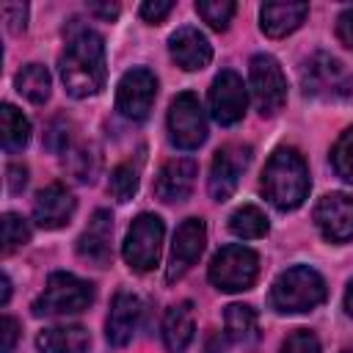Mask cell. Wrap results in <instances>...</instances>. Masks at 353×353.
<instances>
[{
    "label": "cell",
    "mask_w": 353,
    "mask_h": 353,
    "mask_svg": "<svg viewBox=\"0 0 353 353\" xmlns=\"http://www.w3.org/2000/svg\"><path fill=\"white\" fill-rule=\"evenodd\" d=\"M58 69H61V80L72 97L83 99V97L99 94V88L105 85V77H108L102 39L88 28H77L74 33H69L66 47L58 61Z\"/></svg>",
    "instance_id": "cell-1"
},
{
    "label": "cell",
    "mask_w": 353,
    "mask_h": 353,
    "mask_svg": "<svg viewBox=\"0 0 353 353\" xmlns=\"http://www.w3.org/2000/svg\"><path fill=\"white\" fill-rule=\"evenodd\" d=\"M262 193L279 210H298L309 196V168L295 149H276L262 171Z\"/></svg>",
    "instance_id": "cell-2"
},
{
    "label": "cell",
    "mask_w": 353,
    "mask_h": 353,
    "mask_svg": "<svg viewBox=\"0 0 353 353\" xmlns=\"http://www.w3.org/2000/svg\"><path fill=\"white\" fill-rule=\"evenodd\" d=\"M325 281L309 265H295L284 270L270 287V303L281 314H301L312 312L325 301Z\"/></svg>",
    "instance_id": "cell-3"
},
{
    "label": "cell",
    "mask_w": 353,
    "mask_h": 353,
    "mask_svg": "<svg viewBox=\"0 0 353 353\" xmlns=\"http://www.w3.org/2000/svg\"><path fill=\"white\" fill-rule=\"evenodd\" d=\"M94 301V287L85 279H77L74 273H52L47 279L44 292L33 303L36 317H63V314H77L88 309Z\"/></svg>",
    "instance_id": "cell-4"
},
{
    "label": "cell",
    "mask_w": 353,
    "mask_h": 353,
    "mask_svg": "<svg viewBox=\"0 0 353 353\" xmlns=\"http://www.w3.org/2000/svg\"><path fill=\"white\" fill-rule=\"evenodd\" d=\"M301 83L303 91L317 99H345L353 94V74L339 58L328 52H314L306 61L301 72Z\"/></svg>",
    "instance_id": "cell-5"
},
{
    "label": "cell",
    "mask_w": 353,
    "mask_h": 353,
    "mask_svg": "<svg viewBox=\"0 0 353 353\" xmlns=\"http://www.w3.org/2000/svg\"><path fill=\"white\" fill-rule=\"evenodd\" d=\"M259 273V256L248 245H223L212 262H210V281L223 292H240L248 290L256 281Z\"/></svg>",
    "instance_id": "cell-6"
},
{
    "label": "cell",
    "mask_w": 353,
    "mask_h": 353,
    "mask_svg": "<svg viewBox=\"0 0 353 353\" xmlns=\"http://www.w3.org/2000/svg\"><path fill=\"white\" fill-rule=\"evenodd\" d=\"M163 234H165L163 221L152 212H141L127 229V237H124V245H121L124 262L138 273L152 270L160 262Z\"/></svg>",
    "instance_id": "cell-7"
},
{
    "label": "cell",
    "mask_w": 353,
    "mask_h": 353,
    "mask_svg": "<svg viewBox=\"0 0 353 353\" xmlns=\"http://www.w3.org/2000/svg\"><path fill=\"white\" fill-rule=\"evenodd\" d=\"M168 138L179 149H199L207 141V119L196 94L182 91L168 108Z\"/></svg>",
    "instance_id": "cell-8"
},
{
    "label": "cell",
    "mask_w": 353,
    "mask_h": 353,
    "mask_svg": "<svg viewBox=\"0 0 353 353\" xmlns=\"http://www.w3.org/2000/svg\"><path fill=\"white\" fill-rule=\"evenodd\" d=\"M251 94L256 110L262 116H276L287 102V80L273 55H254L251 58Z\"/></svg>",
    "instance_id": "cell-9"
},
{
    "label": "cell",
    "mask_w": 353,
    "mask_h": 353,
    "mask_svg": "<svg viewBox=\"0 0 353 353\" xmlns=\"http://www.w3.org/2000/svg\"><path fill=\"white\" fill-rule=\"evenodd\" d=\"M154 97H157V80L149 69L143 66H135L130 72H124V77L119 80V88H116V108L124 119H132V121H143L154 105Z\"/></svg>",
    "instance_id": "cell-10"
},
{
    "label": "cell",
    "mask_w": 353,
    "mask_h": 353,
    "mask_svg": "<svg viewBox=\"0 0 353 353\" xmlns=\"http://www.w3.org/2000/svg\"><path fill=\"white\" fill-rule=\"evenodd\" d=\"M248 163H251V146L245 143H226L223 149H218L210 168V196L215 201H226L237 190Z\"/></svg>",
    "instance_id": "cell-11"
},
{
    "label": "cell",
    "mask_w": 353,
    "mask_h": 353,
    "mask_svg": "<svg viewBox=\"0 0 353 353\" xmlns=\"http://www.w3.org/2000/svg\"><path fill=\"white\" fill-rule=\"evenodd\" d=\"M245 102H248V94H245V85H243L240 74L232 72V69H223L212 80V88H210V113H212V119L223 127L237 124L245 113Z\"/></svg>",
    "instance_id": "cell-12"
},
{
    "label": "cell",
    "mask_w": 353,
    "mask_h": 353,
    "mask_svg": "<svg viewBox=\"0 0 353 353\" xmlns=\"http://www.w3.org/2000/svg\"><path fill=\"white\" fill-rule=\"evenodd\" d=\"M314 223L320 234L331 243L353 240V196L347 193H328L314 207Z\"/></svg>",
    "instance_id": "cell-13"
},
{
    "label": "cell",
    "mask_w": 353,
    "mask_h": 353,
    "mask_svg": "<svg viewBox=\"0 0 353 353\" xmlns=\"http://www.w3.org/2000/svg\"><path fill=\"white\" fill-rule=\"evenodd\" d=\"M207 243V226L201 218H188L179 223L174 234V248H171V265H168V281L182 279L185 270L201 256Z\"/></svg>",
    "instance_id": "cell-14"
},
{
    "label": "cell",
    "mask_w": 353,
    "mask_h": 353,
    "mask_svg": "<svg viewBox=\"0 0 353 353\" xmlns=\"http://www.w3.org/2000/svg\"><path fill=\"white\" fill-rule=\"evenodd\" d=\"M74 196L61 185V182H52L47 188H41L36 193V201H33V221L41 226V229H61L72 221L74 215Z\"/></svg>",
    "instance_id": "cell-15"
},
{
    "label": "cell",
    "mask_w": 353,
    "mask_h": 353,
    "mask_svg": "<svg viewBox=\"0 0 353 353\" xmlns=\"http://www.w3.org/2000/svg\"><path fill=\"white\" fill-rule=\"evenodd\" d=\"M141 317H143L141 298L135 292H127V290L116 292L113 306H110V314H108V331H105L108 334V342L113 347H124L135 336V331L141 325Z\"/></svg>",
    "instance_id": "cell-16"
},
{
    "label": "cell",
    "mask_w": 353,
    "mask_h": 353,
    "mask_svg": "<svg viewBox=\"0 0 353 353\" xmlns=\"http://www.w3.org/2000/svg\"><path fill=\"white\" fill-rule=\"evenodd\" d=\"M168 50H171V58L176 61V66H182L188 72L204 69L212 61V47L207 41V36L199 28H190V25H182L171 33Z\"/></svg>",
    "instance_id": "cell-17"
},
{
    "label": "cell",
    "mask_w": 353,
    "mask_h": 353,
    "mask_svg": "<svg viewBox=\"0 0 353 353\" xmlns=\"http://www.w3.org/2000/svg\"><path fill=\"white\" fill-rule=\"evenodd\" d=\"M196 163L190 160V157H174V160H168L163 168H160V174H157V179H154V193H157V199H163V201H185L188 196H190V190H193V185H196Z\"/></svg>",
    "instance_id": "cell-18"
},
{
    "label": "cell",
    "mask_w": 353,
    "mask_h": 353,
    "mask_svg": "<svg viewBox=\"0 0 353 353\" xmlns=\"http://www.w3.org/2000/svg\"><path fill=\"white\" fill-rule=\"evenodd\" d=\"M110 234H113V218L108 210H97L85 226V232L77 240V254L80 259L105 268L110 262Z\"/></svg>",
    "instance_id": "cell-19"
},
{
    "label": "cell",
    "mask_w": 353,
    "mask_h": 353,
    "mask_svg": "<svg viewBox=\"0 0 353 353\" xmlns=\"http://www.w3.org/2000/svg\"><path fill=\"white\" fill-rule=\"evenodd\" d=\"M306 14H309L306 3H265L259 8V28L265 36L281 39V36L292 33L295 28H301Z\"/></svg>",
    "instance_id": "cell-20"
},
{
    "label": "cell",
    "mask_w": 353,
    "mask_h": 353,
    "mask_svg": "<svg viewBox=\"0 0 353 353\" xmlns=\"http://www.w3.org/2000/svg\"><path fill=\"white\" fill-rule=\"evenodd\" d=\"M88 345L91 336L83 325H55L36 336V347L41 353H88Z\"/></svg>",
    "instance_id": "cell-21"
},
{
    "label": "cell",
    "mask_w": 353,
    "mask_h": 353,
    "mask_svg": "<svg viewBox=\"0 0 353 353\" xmlns=\"http://www.w3.org/2000/svg\"><path fill=\"white\" fill-rule=\"evenodd\" d=\"M196 334V323H193V309L190 303H176L165 312L163 317V342L171 353H182Z\"/></svg>",
    "instance_id": "cell-22"
},
{
    "label": "cell",
    "mask_w": 353,
    "mask_h": 353,
    "mask_svg": "<svg viewBox=\"0 0 353 353\" xmlns=\"http://www.w3.org/2000/svg\"><path fill=\"white\" fill-rule=\"evenodd\" d=\"M223 323H226V334L237 342V345H254L259 339V317L251 306L245 303H232L223 312Z\"/></svg>",
    "instance_id": "cell-23"
},
{
    "label": "cell",
    "mask_w": 353,
    "mask_h": 353,
    "mask_svg": "<svg viewBox=\"0 0 353 353\" xmlns=\"http://www.w3.org/2000/svg\"><path fill=\"white\" fill-rule=\"evenodd\" d=\"M50 88H52V80H50V72L41 63H28L17 72V91L28 102H33V105L47 102Z\"/></svg>",
    "instance_id": "cell-24"
},
{
    "label": "cell",
    "mask_w": 353,
    "mask_h": 353,
    "mask_svg": "<svg viewBox=\"0 0 353 353\" xmlns=\"http://www.w3.org/2000/svg\"><path fill=\"white\" fill-rule=\"evenodd\" d=\"M0 130H3V149L6 152H19L30 141V121L22 116V110H17L8 102L0 108Z\"/></svg>",
    "instance_id": "cell-25"
},
{
    "label": "cell",
    "mask_w": 353,
    "mask_h": 353,
    "mask_svg": "<svg viewBox=\"0 0 353 353\" xmlns=\"http://www.w3.org/2000/svg\"><path fill=\"white\" fill-rule=\"evenodd\" d=\"M229 229L232 234L243 237V240H256L268 234V215L256 207V204H243L232 212L229 218Z\"/></svg>",
    "instance_id": "cell-26"
},
{
    "label": "cell",
    "mask_w": 353,
    "mask_h": 353,
    "mask_svg": "<svg viewBox=\"0 0 353 353\" xmlns=\"http://www.w3.org/2000/svg\"><path fill=\"white\" fill-rule=\"evenodd\" d=\"M138 182H141V176H138V165H132V163H121V165L113 168L108 190H110V196H113L116 201L124 204V201H130V199L138 193Z\"/></svg>",
    "instance_id": "cell-27"
},
{
    "label": "cell",
    "mask_w": 353,
    "mask_h": 353,
    "mask_svg": "<svg viewBox=\"0 0 353 353\" xmlns=\"http://www.w3.org/2000/svg\"><path fill=\"white\" fill-rule=\"evenodd\" d=\"M196 11H199V17H201L210 28L226 30L229 22H232V17H234V11H237V6H234L232 0H199V3H196Z\"/></svg>",
    "instance_id": "cell-28"
},
{
    "label": "cell",
    "mask_w": 353,
    "mask_h": 353,
    "mask_svg": "<svg viewBox=\"0 0 353 353\" xmlns=\"http://www.w3.org/2000/svg\"><path fill=\"white\" fill-rule=\"evenodd\" d=\"M331 163H334V171L353 185V127H347L339 141L334 143V152H331Z\"/></svg>",
    "instance_id": "cell-29"
},
{
    "label": "cell",
    "mask_w": 353,
    "mask_h": 353,
    "mask_svg": "<svg viewBox=\"0 0 353 353\" xmlns=\"http://www.w3.org/2000/svg\"><path fill=\"white\" fill-rule=\"evenodd\" d=\"M69 171L74 174V179L80 182H91L99 171V154L94 146H80L74 152H69Z\"/></svg>",
    "instance_id": "cell-30"
},
{
    "label": "cell",
    "mask_w": 353,
    "mask_h": 353,
    "mask_svg": "<svg viewBox=\"0 0 353 353\" xmlns=\"http://www.w3.org/2000/svg\"><path fill=\"white\" fill-rule=\"evenodd\" d=\"M30 240V226L25 223V218L6 212L3 215V254H11L17 248H22Z\"/></svg>",
    "instance_id": "cell-31"
},
{
    "label": "cell",
    "mask_w": 353,
    "mask_h": 353,
    "mask_svg": "<svg viewBox=\"0 0 353 353\" xmlns=\"http://www.w3.org/2000/svg\"><path fill=\"white\" fill-rule=\"evenodd\" d=\"M281 353H320V342L312 331L301 328V331H292L284 345H281Z\"/></svg>",
    "instance_id": "cell-32"
},
{
    "label": "cell",
    "mask_w": 353,
    "mask_h": 353,
    "mask_svg": "<svg viewBox=\"0 0 353 353\" xmlns=\"http://www.w3.org/2000/svg\"><path fill=\"white\" fill-rule=\"evenodd\" d=\"M72 124L66 121V119H55L50 127H47V135H44V143H47V149H52V152H66L69 149V138H72Z\"/></svg>",
    "instance_id": "cell-33"
},
{
    "label": "cell",
    "mask_w": 353,
    "mask_h": 353,
    "mask_svg": "<svg viewBox=\"0 0 353 353\" xmlns=\"http://www.w3.org/2000/svg\"><path fill=\"white\" fill-rule=\"evenodd\" d=\"M3 19L8 22V30H11V33H19V30H25L28 6H22V3H8V6H3Z\"/></svg>",
    "instance_id": "cell-34"
},
{
    "label": "cell",
    "mask_w": 353,
    "mask_h": 353,
    "mask_svg": "<svg viewBox=\"0 0 353 353\" xmlns=\"http://www.w3.org/2000/svg\"><path fill=\"white\" fill-rule=\"evenodd\" d=\"M171 8H174V3L171 0H149V3H143L141 6V17L146 19V22H163L168 14H171Z\"/></svg>",
    "instance_id": "cell-35"
},
{
    "label": "cell",
    "mask_w": 353,
    "mask_h": 353,
    "mask_svg": "<svg viewBox=\"0 0 353 353\" xmlns=\"http://www.w3.org/2000/svg\"><path fill=\"white\" fill-rule=\"evenodd\" d=\"M6 182H8V190L11 193H22L25 190V185H28V168L22 165V163H11L8 168H6Z\"/></svg>",
    "instance_id": "cell-36"
},
{
    "label": "cell",
    "mask_w": 353,
    "mask_h": 353,
    "mask_svg": "<svg viewBox=\"0 0 353 353\" xmlns=\"http://www.w3.org/2000/svg\"><path fill=\"white\" fill-rule=\"evenodd\" d=\"M336 36H339V41L345 47L353 50V6L339 14V19H336Z\"/></svg>",
    "instance_id": "cell-37"
},
{
    "label": "cell",
    "mask_w": 353,
    "mask_h": 353,
    "mask_svg": "<svg viewBox=\"0 0 353 353\" xmlns=\"http://www.w3.org/2000/svg\"><path fill=\"white\" fill-rule=\"evenodd\" d=\"M17 320L14 317H3L0 320V334H3V345H0V353H11L14 345H17Z\"/></svg>",
    "instance_id": "cell-38"
},
{
    "label": "cell",
    "mask_w": 353,
    "mask_h": 353,
    "mask_svg": "<svg viewBox=\"0 0 353 353\" xmlns=\"http://www.w3.org/2000/svg\"><path fill=\"white\" fill-rule=\"evenodd\" d=\"M88 11H91V14H99V17H105V19H116V17H119V6H116V3H113V6H110V3H108V6L91 3Z\"/></svg>",
    "instance_id": "cell-39"
},
{
    "label": "cell",
    "mask_w": 353,
    "mask_h": 353,
    "mask_svg": "<svg viewBox=\"0 0 353 353\" xmlns=\"http://www.w3.org/2000/svg\"><path fill=\"white\" fill-rule=\"evenodd\" d=\"M0 284H3V295H0V303L6 306V303H8V298H11V281H8V276H3V281H0Z\"/></svg>",
    "instance_id": "cell-40"
},
{
    "label": "cell",
    "mask_w": 353,
    "mask_h": 353,
    "mask_svg": "<svg viewBox=\"0 0 353 353\" xmlns=\"http://www.w3.org/2000/svg\"><path fill=\"white\" fill-rule=\"evenodd\" d=\"M345 309H347V314L353 317V281L347 284V292H345Z\"/></svg>",
    "instance_id": "cell-41"
},
{
    "label": "cell",
    "mask_w": 353,
    "mask_h": 353,
    "mask_svg": "<svg viewBox=\"0 0 353 353\" xmlns=\"http://www.w3.org/2000/svg\"><path fill=\"white\" fill-rule=\"evenodd\" d=\"M342 353H353V350H342Z\"/></svg>",
    "instance_id": "cell-42"
}]
</instances>
